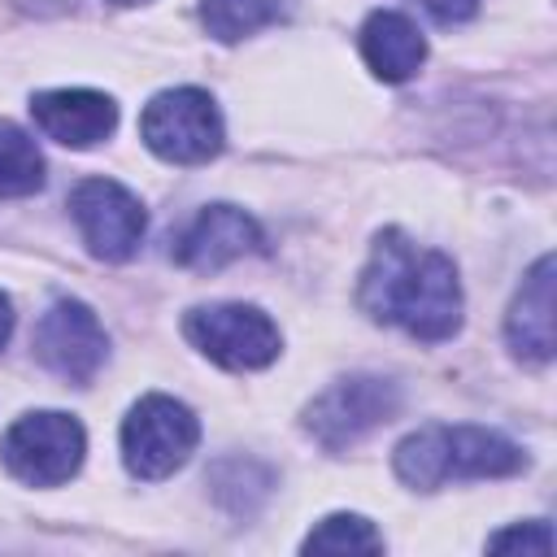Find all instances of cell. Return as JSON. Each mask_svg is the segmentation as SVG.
<instances>
[{
    "instance_id": "cell-1",
    "label": "cell",
    "mask_w": 557,
    "mask_h": 557,
    "mask_svg": "<svg viewBox=\"0 0 557 557\" xmlns=\"http://www.w3.org/2000/svg\"><path fill=\"white\" fill-rule=\"evenodd\" d=\"M357 300L374 322L400 326L426 344H440L461 326L457 265L440 248H418L400 231H383L374 239Z\"/></svg>"
},
{
    "instance_id": "cell-2",
    "label": "cell",
    "mask_w": 557,
    "mask_h": 557,
    "mask_svg": "<svg viewBox=\"0 0 557 557\" xmlns=\"http://www.w3.org/2000/svg\"><path fill=\"white\" fill-rule=\"evenodd\" d=\"M396 474L418 487L435 492L448 479H505L527 466V453L487 426H422L396 444L392 457Z\"/></svg>"
},
{
    "instance_id": "cell-3",
    "label": "cell",
    "mask_w": 557,
    "mask_h": 557,
    "mask_svg": "<svg viewBox=\"0 0 557 557\" xmlns=\"http://www.w3.org/2000/svg\"><path fill=\"white\" fill-rule=\"evenodd\" d=\"M139 139L148 152H157L170 165H205L222 152L226 131H222V113L209 91L170 87L144 104Z\"/></svg>"
},
{
    "instance_id": "cell-4",
    "label": "cell",
    "mask_w": 557,
    "mask_h": 557,
    "mask_svg": "<svg viewBox=\"0 0 557 557\" xmlns=\"http://www.w3.org/2000/svg\"><path fill=\"white\" fill-rule=\"evenodd\" d=\"M83 453H87L83 422L61 409L22 413L0 440L4 470L30 487H57V483L74 479L83 466Z\"/></svg>"
},
{
    "instance_id": "cell-5",
    "label": "cell",
    "mask_w": 557,
    "mask_h": 557,
    "mask_svg": "<svg viewBox=\"0 0 557 557\" xmlns=\"http://www.w3.org/2000/svg\"><path fill=\"white\" fill-rule=\"evenodd\" d=\"M200 444L196 413L174 396H144L122 422V461L135 479H170Z\"/></svg>"
},
{
    "instance_id": "cell-6",
    "label": "cell",
    "mask_w": 557,
    "mask_h": 557,
    "mask_svg": "<svg viewBox=\"0 0 557 557\" xmlns=\"http://www.w3.org/2000/svg\"><path fill=\"white\" fill-rule=\"evenodd\" d=\"M396 409H400V387L392 379L348 374V379H335L322 396H313L305 405V431L326 453H339V448H352L374 426L392 422Z\"/></svg>"
},
{
    "instance_id": "cell-7",
    "label": "cell",
    "mask_w": 557,
    "mask_h": 557,
    "mask_svg": "<svg viewBox=\"0 0 557 557\" xmlns=\"http://www.w3.org/2000/svg\"><path fill=\"white\" fill-rule=\"evenodd\" d=\"M183 335L222 370H261L278 357V326L257 305H200L183 318Z\"/></svg>"
},
{
    "instance_id": "cell-8",
    "label": "cell",
    "mask_w": 557,
    "mask_h": 557,
    "mask_svg": "<svg viewBox=\"0 0 557 557\" xmlns=\"http://www.w3.org/2000/svg\"><path fill=\"white\" fill-rule=\"evenodd\" d=\"M30 348H35V361L44 370H52L57 379H65V383H91L96 370L109 357V335H104L100 318L83 300L61 296V300H52L39 313L35 335H30Z\"/></svg>"
},
{
    "instance_id": "cell-9",
    "label": "cell",
    "mask_w": 557,
    "mask_h": 557,
    "mask_svg": "<svg viewBox=\"0 0 557 557\" xmlns=\"http://www.w3.org/2000/svg\"><path fill=\"white\" fill-rule=\"evenodd\" d=\"M70 218L83 231V244L100 261H126L139 252L144 239V205L113 178H83L70 191Z\"/></svg>"
},
{
    "instance_id": "cell-10",
    "label": "cell",
    "mask_w": 557,
    "mask_h": 557,
    "mask_svg": "<svg viewBox=\"0 0 557 557\" xmlns=\"http://www.w3.org/2000/svg\"><path fill=\"white\" fill-rule=\"evenodd\" d=\"M265 248L261 226L235 209V205H209L191 218V226L174 244V261L187 270H222L239 257H252Z\"/></svg>"
},
{
    "instance_id": "cell-11",
    "label": "cell",
    "mask_w": 557,
    "mask_h": 557,
    "mask_svg": "<svg viewBox=\"0 0 557 557\" xmlns=\"http://www.w3.org/2000/svg\"><path fill=\"white\" fill-rule=\"evenodd\" d=\"M30 117L35 126L65 144V148H91L100 139L113 135L117 126V104L104 91H87V87H57V91H39L30 100Z\"/></svg>"
},
{
    "instance_id": "cell-12",
    "label": "cell",
    "mask_w": 557,
    "mask_h": 557,
    "mask_svg": "<svg viewBox=\"0 0 557 557\" xmlns=\"http://www.w3.org/2000/svg\"><path fill=\"white\" fill-rule=\"evenodd\" d=\"M505 339L513 357L527 366L553 361L557 339H553V257L548 252L527 270L522 287L513 292V305L505 313Z\"/></svg>"
},
{
    "instance_id": "cell-13",
    "label": "cell",
    "mask_w": 557,
    "mask_h": 557,
    "mask_svg": "<svg viewBox=\"0 0 557 557\" xmlns=\"http://www.w3.org/2000/svg\"><path fill=\"white\" fill-rule=\"evenodd\" d=\"M361 57L383 83H405L426 61V39L405 13L374 9L361 26Z\"/></svg>"
},
{
    "instance_id": "cell-14",
    "label": "cell",
    "mask_w": 557,
    "mask_h": 557,
    "mask_svg": "<svg viewBox=\"0 0 557 557\" xmlns=\"http://www.w3.org/2000/svg\"><path fill=\"white\" fill-rule=\"evenodd\" d=\"M39 187H44V152L22 126L0 122V196H35Z\"/></svg>"
},
{
    "instance_id": "cell-15",
    "label": "cell",
    "mask_w": 557,
    "mask_h": 557,
    "mask_svg": "<svg viewBox=\"0 0 557 557\" xmlns=\"http://www.w3.org/2000/svg\"><path fill=\"white\" fill-rule=\"evenodd\" d=\"M200 22L213 39L235 44L278 22V0H200Z\"/></svg>"
},
{
    "instance_id": "cell-16",
    "label": "cell",
    "mask_w": 557,
    "mask_h": 557,
    "mask_svg": "<svg viewBox=\"0 0 557 557\" xmlns=\"http://www.w3.org/2000/svg\"><path fill=\"white\" fill-rule=\"evenodd\" d=\"M300 548L305 553H379L383 548V535L361 513H331V518H322L305 535Z\"/></svg>"
},
{
    "instance_id": "cell-17",
    "label": "cell",
    "mask_w": 557,
    "mask_h": 557,
    "mask_svg": "<svg viewBox=\"0 0 557 557\" xmlns=\"http://www.w3.org/2000/svg\"><path fill=\"white\" fill-rule=\"evenodd\" d=\"M487 548L492 553H505V548H531V553H553V531H548V522H522V527H509V531H496L492 540H487Z\"/></svg>"
},
{
    "instance_id": "cell-18",
    "label": "cell",
    "mask_w": 557,
    "mask_h": 557,
    "mask_svg": "<svg viewBox=\"0 0 557 557\" xmlns=\"http://www.w3.org/2000/svg\"><path fill=\"white\" fill-rule=\"evenodd\" d=\"M440 26H457V22H470L479 13V0H418Z\"/></svg>"
},
{
    "instance_id": "cell-19",
    "label": "cell",
    "mask_w": 557,
    "mask_h": 557,
    "mask_svg": "<svg viewBox=\"0 0 557 557\" xmlns=\"http://www.w3.org/2000/svg\"><path fill=\"white\" fill-rule=\"evenodd\" d=\"M22 9H30V13H61V9H70L74 0H17Z\"/></svg>"
},
{
    "instance_id": "cell-20",
    "label": "cell",
    "mask_w": 557,
    "mask_h": 557,
    "mask_svg": "<svg viewBox=\"0 0 557 557\" xmlns=\"http://www.w3.org/2000/svg\"><path fill=\"white\" fill-rule=\"evenodd\" d=\"M9 335H13V305H9V296L0 292V348L9 344Z\"/></svg>"
},
{
    "instance_id": "cell-21",
    "label": "cell",
    "mask_w": 557,
    "mask_h": 557,
    "mask_svg": "<svg viewBox=\"0 0 557 557\" xmlns=\"http://www.w3.org/2000/svg\"><path fill=\"white\" fill-rule=\"evenodd\" d=\"M113 4H144V0H113Z\"/></svg>"
}]
</instances>
